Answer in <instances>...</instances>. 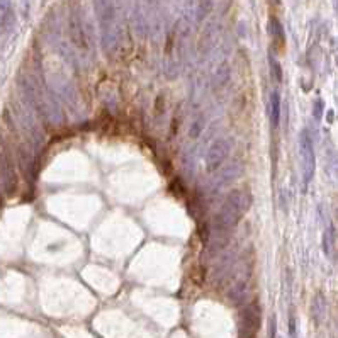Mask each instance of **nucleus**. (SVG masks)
Here are the masks:
<instances>
[{
	"label": "nucleus",
	"instance_id": "nucleus-14",
	"mask_svg": "<svg viewBox=\"0 0 338 338\" xmlns=\"http://www.w3.org/2000/svg\"><path fill=\"white\" fill-rule=\"evenodd\" d=\"M269 68H270V75L274 77L275 82L281 83L282 82V66H281V63H279L277 58H275L272 53L269 55Z\"/></svg>",
	"mask_w": 338,
	"mask_h": 338
},
{
	"label": "nucleus",
	"instance_id": "nucleus-2",
	"mask_svg": "<svg viewBox=\"0 0 338 338\" xmlns=\"http://www.w3.org/2000/svg\"><path fill=\"white\" fill-rule=\"evenodd\" d=\"M95 16L99 21L102 46L105 53L110 56L118 46L119 39V28H118V7L116 0H94Z\"/></svg>",
	"mask_w": 338,
	"mask_h": 338
},
{
	"label": "nucleus",
	"instance_id": "nucleus-12",
	"mask_svg": "<svg viewBox=\"0 0 338 338\" xmlns=\"http://www.w3.org/2000/svg\"><path fill=\"white\" fill-rule=\"evenodd\" d=\"M214 0H199L197 9H195V22H202L212 12Z\"/></svg>",
	"mask_w": 338,
	"mask_h": 338
},
{
	"label": "nucleus",
	"instance_id": "nucleus-1",
	"mask_svg": "<svg viewBox=\"0 0 338 338\" xmlns=\"http://www.w3.org/2000/svg\"><path fill=\"white\" fill-rule=\"evenodd\" d=\"M252 206V195L243 189H235L226 195L223 206L216 212L212 219V230L214 231H228L231 233L242 217Z\"/></svg>",
	"mask_w": 338,
	"mask_h": 338
},
{
	"label": "nucleus",
	"instance_id": "nucleus-18",
	"mask_svg": "<svg viewBox=\"0 0 338 338\" xmlns=\"http://www.w3.org/2000/svg\"><path fill=\"white\" fill-rule=\"evenodd\" d=\"M333 9H335V14L338 17V0H333Z\"/></svg>",
	"mask_w": 338,
	"mask_h": 338
},
{
	"label": "nucleus",
	"instance_id": "nucleus-6",
	"mask_svg": "<svg viewBox=\"0 0 338 338\" xmlns=\"http://www.w3.org/2000/svg\"><path fill=\"white\" fill-rule=\"evenodd\" d=\"M70 38H72V43L77 50H80L82 53L88 51V36L85 26H83V21L78 16V12L75 11L70 16Z\"/></svg>",
	"mask_w": 338,
	"mask_h": 338
},
{
	"label": "nucleus",
	"instance_id": "nucleus-5",
	"mask_svg": "<svg viewBox=\"0 0 338 338\" xmlns=\"http://www.w3.org/2000/svg\"><path fill=\"white\" fill-rule=\"evenodd\" d=\"M262 321L260 308L257 304H250L242 314V323H240V333L242 338H253L255 333L259 331Z\"/></svg>",
	"mask_w": 338,
	"mask_h": 338
},
{
	"label": "nucleus",
	"instance_id": "nucleus-13",
	"mask_svg": "<svg viewBox=\"0 0 338 338\" xmlns=\"http://www.w3.org/2000/svg\"><path fill=\"white\" fill-rule=\"evenodd\" d=\"M324 309H326V302H324L323 294H316L313 301V308H311V313H313V318L316 319V323H319L324 316Z\"/></svg>",
	"mask_w": 338,
	"mask_h": 338
},
{
	"label": "nucleus",
	"instance_id": "nucleus-4",
	"mask_svg": "<svg viewBox=\"0 0 338 338\" xmlns=\"http://www.w3.org/2000/svg\"><path fill=\"white\" fill-rule=\"evenodd\" d=\"M231 153V141L226 136H221L217 140L212 141V145L209 146L204 157V165L209 173H214L224 165V162L228 160Z\"/></svg>",
	"mask_w": 338,
	"mask_h": 338
},
{
	"label": "nucleus",
	"instance_id": "nucleus-16",
	"mask_svg": "<svg viewBox=\"0 0 338 338\" xmlns=\"http://www.w3.org/2000/svg\"><path fill=\"white\" fill-rule=\"evenodd\" d=\"M323 112H324V102H323V99H316V102L313 104V116H314V119H321L323 118Z\"/></svg>",
	"mask_w": 338,
	"mask_h": 338
},
{
	"label": "nucleus",
	"instance_id": "nucleus-10",
	"mask_svg": "<svg viewBox=\"0 0 338 338\" xmlns=\"http://www.w3.org/2000/svg\"><path fill=\"white\" fill-rule=\"evenodd\" d=\"M267 114H269L270 126L277 128L279 121H281V97H279V92H270L269 102H267Z\"/></svg>",
	"mask_w": 338,
	"mask_h": 338
},
{
	"label": "nucleus",
	"instance_id": "nucleus-15",
	"mask_svg": "<svg viewBox=\"0 0 338 338\" xmlns=\"http://www.w3.org/2000/svg\"><path fill=\"white\" fill-rule=\"evenodd\" d=\"M204 126H206V121H204L202 116H199V118H195L192 124L189 126V136L192 138V140H195V138L201 136V133L204 131Z\"/></svg>",
	"mask_w": 338,
	"mask_h": 338
},
{
	"label": "nucleus",
	"instance_id": "nucleus-11",
	"mask_svg": "<svg viewBox=\"0 0 338 338\" xmlns=\"http://www.w3.org/2000/svg\"><path fill=\"white\" fill-rule=\"evenodd\" d=\"M335 240H336V235H335V228L330 224L328 226L326 230H324V233H323V242H321V245H323V252H324V255L328 257V259H331L333 257V252H335Z\"/></svg>",
	"mask_w": 338,
	"mask_h": 338
},
{
	"label": "nucleus",
	"instance_id": "nucleus-8",
	"mask_svg": "<svg viewBox=\"0 0 338 338\" xmlns=\"http://www.w3.org/2000/svg\"><path fill=\"white\" fill-rule=\"evenodd\" d=\"M230 80H231V66L224 61V63H221L219 66H217L214 75H212V80H211L212 92L224 90L226 85L230 83Z\"/></svg>",
	"mask_w": 338,
	"mask_h": 338
},
{
	"label": "nucleus",
	"instance_id": "nucleus-9",
	"mask_svg": "<svg viewBox=\"0 0 338 338\" xmlns=\"http://www.w3.org/2000/svg\"><path fill=\"white\" fill-rule=\"evenodd\" d=\"M12 24H14V12L11 0H0V36L7 34Z\"/></svg>",
	"mask_w": 338,
	"mask_h": 338
},
{
	"label": "nucleus",
	"instance_id": "nucleus-17",
	"mask_svg": "<svg viewBox=\"0 0 338 338\" xmlns=\"http://www.w3.org/2000/svg\"><path fill=\"white\" fill-rule=\"evenodd\" d=\"M270 338H277V328H275V319L270 321Z\"/></svg>",
	"mask_w": 338,
	"mask_h": 338
},
{
	"label": "nucleus",
	"instance_id": "nucleus-3",
	"mask_svg": "<svg viewBox=\"0 0 338 338\" xmlns=\"http://www.w3.org/2000/svg\"><path fill=\"white\" fill-rule=\"evenodd\" d=\"M299 153H301V168H302V184L308 187L316 170V155L314 145L308 130H302L299 135Z\"/></svg>",
	"mask_w": 338,
	"mask_h": 338
},
{
	"label": "nucleus",
	"instance_id": "nucleus-19",
	"mask_svg": "<svg viewBox=\"0 0 338 338\" xmlns=\"http://www.w3.org/2000/svg\"><path fill=\"white\" fill-rule=\"evenodd\" d=\"M270 4H272V6H279V4H281V0H269Z\"/></svg>",
	"mask_w": 338,
	"mask_h": 338
},
{
	"label": "nucleus",
	"instance_id": "nucleus-7",
	"mask_svg": "<svg viewBox=\"0 0 338 338\" xmlns=\"http://www.w3.org/2000/svg\"><path fill=\"white\" fill-rule=\"evenodd\" d=\"M267 29H269V34H270V38H272L274 46L277 48L279 51H284V48H286V33H284L281 21H279L277 17L272 16L269 19Z\"/></svg>",
	"mask_w": 338,
	"mask_h": 338
}]
</instances>
